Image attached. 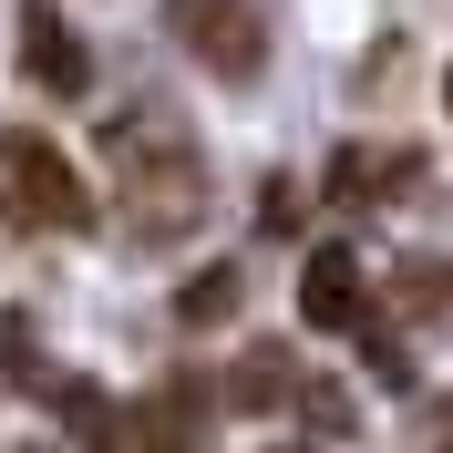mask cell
<instances>
[{
	"label": "cell",
	"instance_id": "2e32d148",
	"mask_svg": "<svg viewBox=\"0 0 453 453\" xmlns=\"http://www.w3.org/2000/svg\"><path fill=\"white\" fill-rule=\"evenodd\" d=\"M443 104H453V73H443Z\"/></svg>",
	"mask_w": 453,
	"mask_h": 453
},
{
	"label": "cell",
	"instance_id": "7a4b0ae2",
	"mask_svg": "<svg viewBox=\"0 0 453 453\" xmlns=\"http://www.w3.org/2000/svg\"><path fill=\"white\" fill-rule=\"evenodd\" d=\"M104 217L93 186L73 175V155L42 134H0V226H21V237H83Z\"/></svg>",
	"mask_w": 453,
	"mask_h": 453
},
{
	"label": "cell",
	"instance_id": "3957f363",
	"mask_svg": "<svg viewBox=\"0 0 453 453\" xmlns=\"http://www.w3.org/2000/svg\"><path fill=\"white\" fill-rule=\"evenodd\" d=\"M165 31L217 73V83H257V62H268V31H257L248 0H165Z\"/></svg>",
	"mask_w": 453,
	"mask_h": 453
},
{
	"label": "cell",
	"instance_id": "ba28073f",
	"mask_svg": "<svg viewBox=\"0 0 453 453\" xmlns=\"http://www.w3.org/2000/svg\"><path fill=\"white\" fill-rule=\"evenodd\" d=\"M226 392L248 402V412H257V402H299V361H288L279 340H257L248 361H237V381H226Z\"/></svg>",
	"mask_w": 453,
	"mask_h": 453
},
{
	"label": "cell",
	"instance_id": "9a60e30c",
	"mask_svg": "<svg viewBox=\"0 0 453 453\" xmlns=\"http://www.w3.org/2000/svg\"><path fill=\"white\" fill-rule=\"evenodd\" d=\"M279 453H310V443H279Z\"/></svg>",
	"mask_w": 453,
	"mask_h": 453
},
{
	"label": "cell",
	"instance_id": "7c38bea8",
	"mask_svg": "<svg viewBox=\"0 0 453 453\" xmlns=\"http://www.w3.org/2000/svg\"><path fill=\"white\" fill-rule=\"evenodd\" d=\"M299 412H310V433H350V392H330V381H299Z\"/></svg>",
	"mask_w": 453,
	"mask_h": 453
},
{
	"label": "cell",
	"instance_id": "8992f818",
	"mask_svg": "<svg viewBox=\"0 0 453 453\" xmlns=\"http://www.w3.org/2000/svg\"><path fill=\"white\" fill-rule=\"evenodd\" d=\"M412 175H423L412 144H392V155H381V144H350V155L330 165V196L340 206H371V196H392V186H412Z\"/></svg>",
	"mask_w": 453,
	"mask_h": 453
},
{
	"label": "cell",
	"instance_id": "5b68a950",
	"mask_svg": "<svg viewBox=\"0 0 453 453\" xmlns=\"http://www.w3.org/2000/svg\"><path fill=\"white\" fill-rule=\"evenodd\" d=\"M299 319H310V330H361L371 319V279H361L350 248H319L310 268H299Z\"/></svg>",
	"mask_w": 453,
	"mask_h": 453
},
{
	"label": "cell",
	"instance_id": "277c9868",
	"mask_svg": "<svg viewBox=\"0 0 453 453\" xmlns=\"http://www.w3.org/2000/svg\"><path fill=\"white\" fill-rule=\"evenodd\" d=\"M21 73H31L42 93H62V104L93 83V52L73 42V21H62L52 0H21Z\"/></svg>",
	"mask_w": 453,
	"mask_h": 453
},
{
	"label": "cell",
	"instance_id": "6da1fadb",
	"mask_svg": "<svg viewBox=\"0 0 453 453\" xmlns=\"http://www.w3.org/2000/svg\"><path fill=\"white\" fill-rule=\"evenodd\" d=\"M104 155H113V217L134 226L144 248H175V237L206 226V206H217L206 196V155H196V134H186L165 104L113 113Z\"/></svg>",
	"mask_w": 453,
	"mask_h": 453
},
{
	"label": "cell",
	"instance_id": "30bf717a",
	"mask_svg": "<svg viewBox=\"0 0 453 453\" xmlns=\"http://www.w3.org/2000/svg\"><path fill=\"white\" fill-rule=\"evenodd\" d=\"M62 423L83 433V453H124V423H113L104 392H62Z\"/></svg>",
	"mask_w": 453,
	"mask_h": 453
},
{
	"label": "cell",
	"instance_id": "4fadbf2b",
	"mask_svg": "<svg viewBox=\"0 0 453 453\" xmlns=\"http://www.w3.org/2000/svg\"><path fill=\"white\" fill-rule=\"evenodd\" d=\"M0 381H31V330L0 310Z\"/></svg>",
	"mask_w": 453,
	"mask_h": 453
},
{
	"label": "cell",
	"instance_id": "9c48e42d",
	"mask_svg": "<svg viewBox=\"0 0 453 453\" xmlns=\"http://www.w3.org/2000/svg\"><path fill=\"white\" fill-rule=\"evenodd\" d=\"M402 310L412 319H443L453 310V257H402Z\"/></svg>",
	"mask_w": 453,
	"mask_h": 453
},
{
	"label": "cell",
	"instance_id": "52a82bcc",
	"mask_svg": "<svg viewBox=\"0 0 453 453\" xmlns=\"http://www.w3.org/2000/svg\"><path fill=\"white\" fill-rule=\"evenodd\" d=\"M237 299H248V279H237V268H196V279L175 288V319H186V330H226V319H237Z\"/></svg>",
	"mask_w": 453,
	"mask_h": 453
},
{
	"label": "cell",
	"instance_id": "5bb4252c",
	"mask_svg": "<svg viewBox=\"0 0 453 453\" xmlns=\"http://www.w3.org/2000/svg\"><path fill=\"white\" fill-rule=\"evenodd\" d=\"M433 443H443V453H453V392H443V412H433Z\"/></svg>",
	"mask_w": 453,
	"mask_h": 453
},
{
	"label": "cell",
	"instance_id": "8fae6325",
	"mask_svg": "<svg viewBox=\"0 0 453 453\" xmlns=\"http://www.w3.org/2000/svg\"><path fill=\"white\" fill-rule=\"evenodd\" d=\"M371 330V319H361ZM371 381L381 392H412V350H402V330H371Z\"/></svg>",
	"mask_w": 453,
	"mask_h": 453
}]
</instances>
